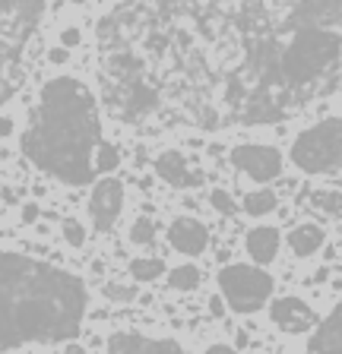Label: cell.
I'll return each mask as SVG.
<instances>
[{
  "mask_svg": "<svg viewBox=\"0 0 342 354\" xmlns=\"http://www.w3.org/2000/svg\"><path fill=\"white\" fill-rule=\"evenodd\" d=\"M86 317V288L76 275L38 259L0 257V348L70 342Z\"/></svg>",
  "mask_w": 342,
  "mask_h": 354,
  "instance_id": "6da1fadb",
  "label": "cell"
},
{
  "mask_svg": "<svg viewBox=\"0 0 342 354\" xmlns=\"http://www.w3.org/2000/svg\"><path fill=\"white\" fill-rule=\"evenodd\" d=\"M102 146L96 98L89 86L73 76H54L38 95L29 130L23 133V152L45 174L64 184L82 187L92 180L96 158Z\"/></svg>",
  "mask_w": 342,
  "mask_h": 354,
  "instance_id": "7a4b0ae2",
  "label": "cell"
},
{
  "mask_svg": "<svg viewBox=\"0 0 342 354\" xmlns=\"http://www.w3.org/2000/svg\"><path fill=\"white\" fill-rule=\"evenodd\" d=\"M342 19V3H311V7L295 10L291 22L298 29L291 32V38L279 48V54L273 57L269 70L273 80H279L276 88V108L282 114V95L279 92H291V88H307L317 80L330 76L336 66L342 64V32L333 29V22Z\"/></svg>",
  "mask_w": 342,
  "mask_h": 354,
  "instance_id": "3957f363",
  "label": "cell"
},
{
  "mask_svg": "<svg viewBox=\"0 0 342 354\" xmlns=\"http://www.w3.org/2000/svg\"><path fill=\"white\" fill-rule=\"evenodd\" d=\"M291 162L305 174H333L342 168V118L307 127L291 146Z\"/></svg>",
  "mask_w": 342,
  "mask_h": 354,
  "instance_id": "277c9868",
  "label": "cell"
},
{
  "mask_svg": "<svg viewBox=\"0 0 342 354\" xmlns=\"http://www.w3.org/2000/svg\"><path fill=\"white\" fill-rule=\"evenodd\" d=\"M219 291L235 313H257L273 295V279L257 266L231 263L219 272Z\"/></svg>",
  "mask_w": 342,
  "mask_h": 354,
  "instance_id": "5b68a950",
  "label": "cell"
},
{
  "mask_svg": "<svg viewBox=\"0 0 342 354\" xmlns=\"http://www.w3.org/2000/svg\"><path fill=\"white\" fill-rule=\"evenodd\" d=\"M231 165L238 171H244L251 180H276L282 174V152L276 146H260V142H247V146H235L231 149Z\"/></svg>",
  "mask_w": 342,
  "mask_h": 354,
  "instance_id": "8992f818",
  "label": "cell"
},
{
  "mask_svg": "<svg viewBox=\"0 0 342 354\" xmlns=\"http://www.w3.org/2000/svg\"><path fill=\"white\" fill-rule=\"evenodd\" d=\"M45 7L42 3H3V32H13L16 29V38L10 44H3V66H10V60L19 57L23 51L26 38L32 35V26L42 19Z\"/></svg>",
  "mask_w": 342,
  "mask_h": 354,
  "instance_id": "52a82bcc",
  "label": "cell"
},
{
  "mask_svg": "<svg viewBox=\"0 0 342 354\" xmlns=\"http://www.w3.org/2000/svg\"><path fill=\"white\" fill-rule=\"evenodd\" d=\"M89 218L96 225V231H111V225L118 221L120 209H124V187L120 180L114 177H105L92 187V196H89Z\"/></svg>",
  "mask_w": 342,
  "mask_h": 354,
  "instance_id": "ba28073f",
  "label": "cell"
},
{
  "mask_svg": "<svg viewBox=\"0 0 342 354\" xmlns=\"http://www.w3.org/2000/svg\"><path fill=\"white\" fill-rule=\"evenodd\" d=\"M108 354H187L174 339H152L140 332H114L108 339Z\"/></svg>",
  "mask_w": 342,
  "mask_h": 354,
  "instance_id": "9c48e42d",
  "label": "cell"
},
{
  "mask_svg": "<svg viewBox=\"0 0 342 354\" xmlns=\"http://www.w3.org/2000/svg\"><path fill=\"white\" fill-rule=\"evenodd\" d=\"M269 317H273V323L279 326V329L291 332V335H298V332H307L314 323H317L314 310L307 307L301 297H279V301H273V307H269Z\"/></svg>",
  "mask_w": 342,
  "mask_h": 354,
  "instance_id": "30bf717a",
  "label": "cell"
},
{
  "mask_svg": "<svg viewBox=\"0 0 342 354\" xmlns=\"http://www.w3.org/2000/svg\"><path fill=\"white\" fill-rule=\"evenodd\" d=\"M168 241H171V247H174L178 253H184V257H200V253L206 250V243H209V231H206L203 221L184 215V218L171 221Z\"/></svg>",
  "mask_w": 342,
  "mask_h": 354,
  "instance_id": "8fae6325",
  "label": "cell"
},
{
  "mask_svg": "<svg viewBox=\"0 0 342 354\" xmlns=\"http://www.w3.org/2000/svg\"><path fill=\"white\" fill-rule=\"evenodd\" d=\"M156 174L171 187H200L203 184V171H190L187 168V158L181 152H174V149H168V152H162L156 158Z\"/></svg>",
  "mask_w": 342,
  "mask_h": 354,
  "instance_id": "7c38bea8",
  "label": "cell"
},
{
  "mask_svg": "<svg viewBox=\"0 0 342 354\" xmlns=\"http://www.w3.org/2000/svg\"><path fill=\"white\" fill-rule=\"evenodd\" d=\"M305 354H342V304H336L320 329L311 335Z\"/></svg>",
  "mask_w": 342,
  "mask_h": 354,
  "instance_id": "4fadbf2b",
  "label": "cell"
},
{
  "mask_svg": "<svg viewBox=\"0 0 342 354\" xmlns=\"http://www.w3.org/2000/svg\"><path fill=\"white\" fill-rule=\"evenodd\" d=\"M156 104H159L156 88L143 80H130L124 88V98H120V114L124 118H143L149 111H156Z\"/></svg>",
  "mask_w": 342,
  "mask_h": 354,
  "instance_id": "5bb4252c",
  "label": "cell"
},
{
  "mask_svg": "<svg viewBox=\"0 0 342 354\" xmlns=\"http://www.w3.org/2000/svg\"><path fill=\"white\" fill-rule=\"evenodd\" d=\"M279 247H282V237H279V231L273 225H257V228L247 231V253L260 266L273 263L279 257Z\"/></svg>",
  "mask_w": 342,
  "mask_h": 354,
  "instance_id": "9a60e30c",
  "label": "cell"
},
{
  "mask_svg": "<svg viewBox=\"0 0 342 354\" xmlns=\"http://www.w3.org/2000/svg\"><path fill=\"white\" fill-rule=\"evenodd\" d=\"M323 241H327L323 228H320V225H311V221H307V225H298V228L289 234L291 253H295V257H301V259H305V257H314V253L323 247Z\"/></svg>",
  "mask_w": 342,
  "mask_h": 354,
  "instance_id": "2e32d148",
  "label": "cell"
},
{
  "mask_svg": "<svg viewBox=\"0 0 342 354\" xmlns=\"http://www.w3.org/2000/svg\"><path fill=\"white\" fill-rule=\"evenodd\" d=\"M197 285H200V269L194 263L174 266L168 272V288H174V291H194Z\"/></svg>",
  "mask_w": 342,
  "mask_h": 354,
  "instance_id": "e0dca14e",
  "label": "cell"
},
{
  "mask_svg": "<svg viewBox=\"0 0 342 354\" xmlns=\"http://www.w3.org/2000/svg\"><path fill=\"white\" fill-rule=\"evenodd\" d=\"M162 272H165V263L162 259H156V257L130 259V275H134V281H156Z\"/></svg>",
  "mask_w": 342,
  "mask_h": 354,
  "instance_id": "ac0fdd59",
  "label": "cell"
},
{
  "mask_svg": "<svg viewBox=\"0 0 342 354\" xmlns=\"http://www.w3.org/2000/svg\"><path fill=\"white\" fill-rule=\"evenodd\" d=\"M276 209V193L273 190H253L244 196V212L260 218V215H269Z\"/></svg>",
  "mask_w": 342,
  "mask_h": 354,
  "instance_id": "d6986e66",
  "label": "cell"
},
{
  "mask_svg": "<svg viewBox=\"0 0 342 354\" xmlns=\"http://www.w3.org/2000/svg\"><path fill=\"white\" fill-rule=\"evenodd\" d=\"M314 209H323L327 215H339L342 212V193L339 190H317L311 196Z\"/></svg>",
  "mask_w": 342,
  "mask_h": 354,
  "instance_id": "ffe728a7",
  "label": "cell"
},
{
  "mask_svg": "<svg viewBox=\"0 0 342 354\" xmlns=\"http://www.w3.org/2000/svg\"><path fill=\"white\" fill-rule=\"evenodd\" d=\"M118 165H120L118 146H111V142H102V146H98V152H96V171H102V174H111Z\"/></svg>",
  "mask_w": 342,
  "mask_h": 354,
  "instance_id": "44dd1931",
  "label": "cell"
},
{
  "mask_svg": "<svg viewBox=\"0 0 342 354\" xmlns=\"http://www.w3.org/2000/svg\"><path fill=\"white\" fill-rule=\"evenodd\" d=\"M130 241L140 243V247H149V243L156 241V225H152V218H136L134 228H130Z\"/></svg>",
  "mask_w": 342,
  "mask_h": 354,
  "instance_id": "7402d4cb",
  "label": "cell"
},
{
  "mask_svg": "<svg viewBox=\"0 0 342 354\" xmlns=\"http://www.w3.org/2000/svg\"><path fill=\"white\" fill-rule=\"evenodd\" d=\"M105 297L118 304L136 301V285H120V281H105Z\"/></svg>",
  "mask_w": 342,
  "mask_h": 354,
  "instance_id": "603a6c76",
  "label": "cell"
},
{
  "mask_svg": "<svg viewBox=\"0 0 342 354\" xmlns=\"http://www.w3.org/2000/svg\"><path fill=\"white\" fill-rule=\"evenodd\" d=\"M209 203H213V209H216V212H222V215H235V212H238V203H235V199H231V193H225V190H213Z\"/></svg>",
  "mask_w": 342,
  "mask_h": 354,
  "instance_id": "cb8c5ba5",
  "label": "cell"
},
{
  "mask_svg": "<svg viewBox=\"0 0 342 354\" xmlns=\"http://www.w3.org/2000/svg\"><path fill=\"white\" fill-rule=\"evenodd\" d=\"M64 241H67L70 247H82V243H86V231H82V225L76 218L64 221Z\"/></svg>",
  "mask_w": 342,
  "mask_h": 354,
  "instance_id": "d4e9b609",
  "label": "cell"
},
{
  "mask_svg": "<svg viewBox=\"0 0 342 354\" xmlns=\"http://www.w3.org/2000/svg\"><path fill=\"white\" fill-rule=\"evenodd\" d=\"M82 41V35H80V29H73V26H67V29L60 32V48H76V44Z\"/></svg>",
  "mask_w": 342,
  "mask_h": 354,
  "instance_id": "484cf974",
  "label": "cell"
},
{
  "mask_svg": "<svg viewBox=\"0 0 342 354\" xmlns=\"http://www.w3.org/2000/svg\"><path fill=\"white\" fill-rule=\"evenodd\" d=\"M38 212H42V209H38L35 203H26V206H23V221H26V225L38 221Z\"/></svg>",
  "mask_w": 342,
  "mask_h": 354,
  "instance_id": "4316f807",
  "label": "cell"
},
{
  "mask_svg": "<svg viewBox=\"0 0 342 354\" xmlns=\"http://www.w3.org/2000/svg\"><path fill=\"white\" fill-rule=\"evenodd\" d=\"M67 57H70L67 48H51V51H48V60H51V64H64Z\"/></svg>",
  "mask_w": 342,
  "mask_h": 354,
  "instance_id": "83f0119b",
  "label": "cell"
},
{
  "mask_svg": "<svg viewBox=\"0 0 342 354\" xmlns=\"http://www.w3.org/2000/svg\"><path fill=\"white\" fill-rule=\"evenodd\" d=\"M225 307H228V304H225L219 295H216V297H209V310H213L216 317H222V313H225Z\"/></svg>",
  "mask_w": 342,
  "mask_h": 354,
  "instance_id": "f1b7e54d",
  "label": "cell"
},
{
  "mask_svg": "<svg viewBox=\"0 0 342 354\" xmlns=\"http://www.w3.org/2000/svg\"><path fill=\"white\" fill-rule=\"evenodd\" d=\"M206 354H238V351H235L231 345H209Z\"/></svg>",
  "mask_w": 342,
  "mask_h": 354,
  "instance_id": "f546056e",
  "label": "cell"
},
{
  "mask_svg": "<svg viewBox=\"0 0 342 354\" xmlns=\"http://www.w3.org/2000/svg\"><path fill=\"white\" fill-rule=\"evenodd\" d=\"M0 127H3V130H0L3 136H10V133H13V120H10V118H3V124H0Z\"/></svg>",
  "mask_w": 342,
  "mask_h": 354,
  "instance_id": "4dcf8cb0",
  "label": "cell"
},
{
  "mask_svg": "<svg viewBox=\"0 0 342 354\" xmlns=\"http://www.w3.org/2000/svg\"><path fill=\"white\" fill-rule=\"evenodd\" d=\"M64 354H86V351H82L80 345H67V351H64Z\"/></svg>",
  "mask_w": 342,
  "mask_h": 354,
  "instance_id": "1f68e13d",
  "label": "cell"
}]
</instances>
